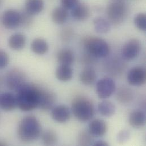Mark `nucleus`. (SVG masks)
Instances as JSON below:
<instances>
[{
    "label": "nucleus",
    "mask_w": 146,
    "mask_h": 146,
    "mask_svg": "<svg viewBox=\"0 0 146 146\" xmlns=\"http://www.w3.org/2000/svg\"><path fill=\"white\" fill-rule=\"evenodd\" d=\"M41 87L34 84L26 83L17 92V107L23 111H30L38 108Z\"/></svg>",
    "instance_id": "f257e3e1"
},
{
    "label": "nucleus",
    "mask_w": 146,
    "mask_h": 146,
    "mask_svg": "<svg viewBox=\"0 0 146 146\" xmlns=\"http://www.w3.org/2000/svg\"><path fill=\"white\" fill-rule=\"evenodd\" d=\"M42 133V126L34 116L29 115L22 118L19 122L17 135L19 139L26 143L36 140Z\"/></svg>",
    "instance_id": "f03ea898"
},
{
    "label": "nucleus",
    "mask_w": 146,
    "mask_h": 146,
    "mask_svg": "<svg viewBox=\"0 0 146 146\" xmlns=\"http://www.w3.org/2000/svg\"><path fill=\"white\" fill-rule=\"evenodd\" d=\"M72 112L80 121L86 122L93 118L94 108L92 101L84 97H78L73 100Z\"/></svg>",
    "instance_id": "7ed1b4c3"
},
{
    "label": "nucleus",
    "mask_w": 146,
    "mask_h": 146,
    "mask_svg": "<svg viewBox=\"0 0 146 146\" xmlns=\"http://www.w3.org/2000/svg\"><path fill=\"white\" fill-rule=\"evenodd\" d=\"M86 52L95 58H104L110 52V47L108 43L102 39L96 37H88L83 42Z\"/></svg>",
    "instance_id": "20e7f679"
},
{
    "label": "nucleus",
    "mask_w": 146,
    "mask_h": 146,
    "mask_svg": "<svg viewBox=\"0 0 146 146\" xmlns=\"http://www.w3.org/2000/svg\"><path fill=\"white\" fill-rule=\"evenodd\" d=\"M107 16L110 24L118 26L122 23L127 15L126 3L122 1H115L110 3L106 9Z\"/></svg>",
    "instance_id": "39448f33"
},
{
    "label": "nucleus",
    "mask_w": 146,
    "mask_h": 146,
    "mask_svg": "<svg viewBox=\"0 0 146 146\" xmlns=\"http://www.w3.org/2000/svg\"><path fill=\"white\" fill-rule=\"evenodd\" d=\"M26 79L25 72L19 69L13 68L6 74V84L10 90L17 92L26 84Z\"/></svg>",
    "instance_id": "423d86ee"
},
{
    "label": "nucleus",
    "mask_w": 146,
    "mask_h": 146,
    "mask_svg": "<svg viewBox=\"0 0 146 146\" xmlns=\"http://www.w3.org/2000/svg\"><path fill=\"white\" fill-rule=\"evenodd\" d=\"M116 85L114 81L109 77H104L100 79L96 85V92L101 99L109 98L115 92Z\"/></svg>",
    "instance_id": "0eeeda50"
},
{
    "label": "nucleus",
    "mask_w": 146,
    "mask_h": 146,
    "mask_svg": "<svg viewBox=\"0 0 146 146\" xmlns=\"http://www.w3.org/2000/svg\"><path fill=\"white\" fill-rule=\"evenodd\" d=\"M2 25L7 29H14L21 26V13L15 9H7L1 15Z\"/></svg>",
    "instance_id": "6e6552de"
},
{
    "label": "nucleus",
    "mask_w": 146,
    "mask_h": 146,
    "mask_svg": "<svg viewBox=\"0 0 146 146\" xmlns=\"http://www.w3.org/2000/svg\"><path fill=\"white\" fill-rule=\"evenodd\" d=\"M141 43L137 39H132L127 42L122 50V56L127 60L135 59L140 54Z\"/></svg>",
    "instance_id": "1a4fd4ad"
},
{
    "label": "nucleus",
    "mask_w": 146,
    "mask_h": 146,
    "mask_svg": "<svg viewBox=\"0 0 146 146\" xmlns=\"http://www.w3.org/2000/svg\"><path fill=\"white\" fill-rule=\"evenodd\" d=\"M56 100L57 97L55 93L42 88L38 108L43 111H49L54 108Z\"/></svg>",
    "instance_id": "9d476101"
},
{
    "label": "nucleus",
    "mask_w": 146,
    "mask_h": 146,
    "mask_svg": "<svg viewBox=\"0 0 146 146\" xmlns=\"http://www.w3.org/2000/svg\"><path fill=\"white\" fill-rule=\"evenodd\" d=\"M146 71L141 67L133 68L128 73L127 81L133 86H140L146 82Z\"/></svg>",
    "instance_id": "9b49d317"
},
{
    "label": "nucleus",
    "mask_w": 146,
    "mask_h": 146,
    "mask_svg": "<svg viewBox=\"0 0 146 146\" xmlns=\"http://www.w3.org/2000/svg\"><path fill=\"white\" fill-rule=\"evenodd\" d=\"M17 107L16 96L10 92L0 94V108L5 111H11Z\"/></svg>",
    "instance_id": "f8f14e48"
},
{
    "label": "nucleus",
    "mask_w": 146,
    "mask_h": 146,
    "mask_svg": "<svg viewBox=\"0 0 146 146\" xmlns=\"http://www.w3.org/2000/svg\"><path fill=\"white\" fill-rule=\"evenodd\" d=\"M52 118L58 123L67 122L71 118L70 109L65 105H59L52 109L51 113Z\"/></svg>",
    "instance_id": "ddd939ff"
},
{
    "label": "nucleus",
    "mask_w": 146,
    "mask_h": 146,
    "mask_svg": "<svg viewBox=\"0 0 146 146\" xmlns=\"http://www.w3.org/2000/svg\"><path fill=\"white\" fill-rule=\"evenodd\" d=\"M71 15L77 21H85L90 17V8L86 3L79 2L71 9Z\"/></svg>",
    "instance_id": "4468645a"
},
{
    "label": "nucleus",
    "mask_w": 146,
    "mask_h": 146,
    "mask_svg": "<svg viewBox=\"0 0 146 146\" xmlns=\"http://www.w3.org/2000/svg\"><path fill=\"white\" fill-rule=\"evenodd\" d=\"M108 130L106 122L101 119H94L89 125V132L94 137H101L104 136Z\"/></svg>",
    "instance_id": "2eb2a0df"
},
{
    "label": "nucleus",
    "mask_w": 146,
    "mask_h": 146,
    "mask_svg": "<svg viewBox=\"0 0 146 146\" xmlns=\"http://www.w3.org/2000/svg\"><path fill=\"white\" fill-rule=\"evenodd\" d=\"M26 43V36L22 33L11 35L8 40L9 47L14 51H20L24 48Z\"/></svg>",
    "instance_id": "dca6fc26"
},
{
    "label": "nucleus",
    "mask_w": 146,
    "mask_h": 146,
    "mask_svg": "<svg viewBox=\"0 0 146 146\" xmlns=\"http://www.w3.org/2000/svg\"><path fill=\"white\" fill-rule=\"evenodd\" d=\"M25 10L30 14L34 15L40 13L44 9L43 0H26Z\"/></svg>",
    "instance_id": "f3484780"
},
{
    "label": "nucleus",
    "mask_w": 146,
    "mask_h": 146,
    "mask_svg": "<svg viewBox=\"0 0 146 146\" xmlns=\"http://www.w3.org/2000/svg\"><path fill=\"white\" fill-rule=\"evenodd\" d=\"M130 125L135 129L143 127L146 123V115L143 111L136 110L132 112L129 117Z\"/></svg>",
    "instance_id": "a211bd4d"
},
{
    "label": "nucleus",
    "mask_w": 146,
    "mask_h": 146,
    "mask_svg": "<svg viewBox=\"0 0 146 146\" xmlns=\"http://www.w3.org/2000/svg\"><path fill=\"white\" fill-rule=\"evenodd\" d=\"M68 18V10L62 6L55 8L52 13V19L57 25L64 24L67 21Z\"/></svg>",
    "instance_id": "6ab92c4d"
},
{
    "label": "nucleus",
    "mask_w": 146,
    "mask_h": 146,
    "mask_svg": "<svg viewBox=\"0 0 146 146\" xmlns=\"http://www.w3.org/2000/svg\"><path fill=\"white\" fill-rule=\"evenodd\" d=\"M31 49L35 54L43 55L46 54L49 49L47 42L42 38H36L31 44Z\"/></svg>",
    "instance_id": "aec40b11"
},
{
    "label": "nucleus",
    "mask_w": 146,
    "mask_h": 146,
    "mask_svg": "<svg viewBox=\"0 0 146 146\" xmlns=\"http://www.w3.org/2000/svg\"><path fill=\"white\" fill-rule=\"evenodd\" d=\"M57 60L60 65L71 66L74 62L73 53L67 48L60 50L57 54Z\"/></svg>",
    "instance_id": "412c9836"
},
{
    "label": "nucleus",
    "mask_w": 146,
    "mask_h": 146,
    "mask_svg": "<svg viewBox=\"0 0 146 146\" xmlns=\"http://www.w3.org/2000/svg\"><path fill=\"white\" fill-rule=\"evenodd\" d=\"M73 70L71 66L60 65L56 70V78L63 82L71 80L73 77Z\"/></svg>",
    "instance_id": "4be33fe9"
},
{
    "label": "nucleus",
    "mask_w": 146,
    "mask_h": 146,
    "mask_svg": "<svg viewBox=\"0 0 146 146\" xmlns=\"http://www.w3.org/2000/svg\"><path fill=\"white\" fill-rule=\"evenodd\" d=\"M99 113L103 116L110 117L115 113V106L111 101L104 100L99 103L98 106Z\"/></svg>",
    "instance_id": "5701e85b"
},
{
    "label": "nucleus",
    "mask_w": 146,
    "mask_h": 146,
    "mask_svg": "<svg viewBox=\"0 0 146 146\" xmlns=\"http://www.w3.org/2000/svg\"><path fill=\"white\" fill-rule=\"evenodd\" d=\"M96 71L91 67H86L80 73L81 82L85 85H92L96 80Z\"/></svg>",
    "instance_id": "b1692460"
},
{
    "label": "nucleus",
    "mask_w": 146,
    "mask_h": 146,
    "mask_svg": "<svg viewBox=\"0 0 146 146\" xmlns=\"http://www.w3.org/2000/svg\"><path fill=\"white\" fill-rule=\"evenodd\" d=\"M94 29L97 33L104 34L110 30V23L108 20L102 17H97L93 20Z\"/></svg>",
    "instance_id": "393cba45"
},
{
    "label": "nucleus",
    "mask_w": 146,
    "mask_h": 146,
    "mask_svg": "<svg viewBox=\"0 0 146 146\" xmlns=\"http://www.w3.org/2000/svg\"><path fill=\"white\" fill-rule=\"evenodd\" d=\"M133 98L132 90L127 87L119 88L117 92V99L122 104H128L131 102Z\"/></svg>",
    "instance_id": "a878e982"
},
{
    "label": "nucleus",
    "mask_w": 146,
    "mask_h": 146,
    "mask_svg": "<svg viewBox=\"0 0 146 146\" xmlns=\"http://www.w3.org/2000/svg\"><path fill=\"white\" fill-rule=\"evenodd\" d=\"M42 139L46 146H54L58 141L57 134L52 130H47L42 133Z\"/></svg>",
    "instance_id": "bb28decb"
},
{
    "label": "nucleus",
    "mask_w": 146,
    "mask_h": 146,
    "mask_svg": "<svg viewBox=\"0 0 146 146\" xmlns=\"http://www.w3.org/2000/svg\"><path fill=\"white\" fill-rule=\"evenodd\" d=\"M93 136L89 132V131H81L77 137L78 145L80 146H90L93 145L94 142Z\"/></svg>",
    "instance_id": "cd10ccee"
},
{
    "label": "nucleus",
    "mask_w": 146,
    "mask_h": 146,
    "mask_svg": "<svg viewBox=\"0 0 146 146\" xmlns=\"http://www.w3.org/2000/svg\"><path fill=\"white\" fill-rule=\"evenodd\" d=\"M21 26L27 28L30 27L33 23V15L29 13L25 10L23 11H21Z\"/></svg>",
    "instance_id": "c85d7f7f"
},
{
    "label": "nucleus",
    "mask_w": 146,
    "mask_h": 146,
    "mask_svg": "<svg viewBox=\"0 0 146 146\" xmlns=\"http://www.w3.org/2000/svg\"><path fill=\"white\" fill-rule=\"evenodd\" d=\"M134 24L135 26L142 31L146 29V15L145 13H139L134 18Z\"/></svg>",
    "instance_id": "c756f323"
},
{
    "label": "nucleus",
    "mask_w": 146,
    "mask_h": 146,
    "mask_svg": "<svg viewBox=\"0 0 146 146\" xmlns=\"http://www.w3.org/2000/svg\"><path fill=\"white\" fill-rule=\"evenodd\" d=\"M10 62V58L6 52L0 50V70L6 68Z\"/></svg>",
    "instance_id": "7c9ffc66"
},
{
    "label": "nucleus",
    "mask_w": 146,
    "mask_h": 146,
    "mask_svg": "<svg viewBox=\"0 0 146 146\" xmlns=\"http://www.w3.org/2000/svg\"><path fill=\"white\" fill-rule=\"evenodd\" d=\"M73 36V30L70 27L64 29L61 33V39L63 42H68L71 40Z\"/></svg>",
    "instance_id": "2f4dec72"
},
{
    "label": "nucleus",
    "mask_w": 146,
    "mask_h": 146,
    "mask_svg": "<svg viewBox=\"0 0 146 146\" xmlns=\"http://www.w3.org/2000/svg\"><path fill=\"white\" fill-rule=\"evenodd\" d=\"M130 133L128 130H122L117 135V140L118 142L121 143L123 144L126 142L130 138Z\"/></svg>",
    "instance_id": "473e14b6"
},
{
    "label": "nucleus",
    "mask_w": 146,
    "mask_h": 146,
    "mask_svg": "<svg viewBox=\"0 0 146 146\" xmlns=\"http://www.w3.org/2000/svg\"><path fill=\"white\" fill-rule=\"evenodd\" d=\"M78 2L79 0H61L62 6L67 10L72 9Z\"/></svg>",
    "instance_id": "72a5a7b5"
},
{
    "label": "nucleus",
    "mask_w": 146,
    "mask_h": 146,
    "mask_svg": "<svg viewBox=\"0 0 146 146\" xmlns=\"http://www.w3.org/2000/svg\"><path fill=\"white\" fill-rule=\"evenodd\" d=\"M93 146H109L108 143L104 141H98L97 142H94L93 144Z\"/></svg>",
    "instance_id": "f704fd0d"
},
{
    "label": "nucleus",
    "mask_w": 146,
    "mask_h": 146,
    "mask_svg": "<svg viewBox=\"0 0 146 146\" xmlns=\"http://www.w3.org/2000/svg\"><path fill=\"white\" fill-rule=\"evenodd\" d=\"M6 145H7V144L5 142L0 140V146H6Z\"/></svg>",
    "instance_id": "c9c22d12"
},
{
    "label": "nucleus",
    "mask_w": 146,
    "mask_h": 146,
    "mask_svg": "<svg viewBox=\"0 0 146 146\" xmlns=\"http://www.w3.org/2000/svg\"><path fill=\"white\" fill-rule=\"evenodd\" d=\"M3 3V0H0V8L2 7Z\"/></svg>",
    "instance_id": "e433bc0d"
},
{
    "label": "nucleus",
    "mask_w": 146,
    "mask_h": 146,
    "mask_svg": "<svg viewBox=\"0 0 146 146\" xmlns=\"http://www.w3.org/2000/svg\"><path fill=\"white\" fill-rule=\"evenodd\" d=\"M2 77H1V76H0V86L1 85V84H2Z\"/></svg>",
    "instance_id": "4c0bfd02"
}]
</instances>
